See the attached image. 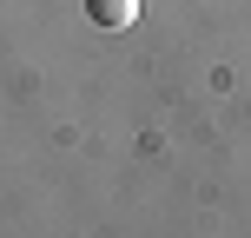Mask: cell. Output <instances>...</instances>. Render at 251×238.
<instances>
[{"label": "cell", "mask_w": 251, "mask_h": 238, "mask_svg": "<svg viewBox=\"0 0 251 238\" xmlns=\"http://www.w3.org/2000/svg\"><path fill=\"white\" fill-rule=\"evenodd\" d=\"M86 20L106 26V33H126V26L139 20V0H86Z\"/></svg>", "instance_id": "6da1fadb"}]
</instances>
